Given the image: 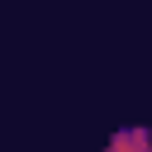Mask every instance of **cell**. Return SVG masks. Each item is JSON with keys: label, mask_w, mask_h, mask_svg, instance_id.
I'll list each match as a JSON object with an SVG mask.
<instances>
[{"label": "cell", "mask_w": 152, "mask_h": 152, "mask_svg": "<svg viewBox=\"0 0 152 152\" xmlns=\"http://www.w3.org/2000/svg\"><path fill=\"white\" fill-rule=\"evenodd\" d=\"M104 152H152V133L147 128H119Z\"/></svg>", "instance_id": "1"}]
</instances>
